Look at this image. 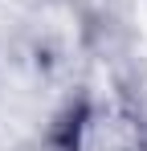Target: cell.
<instances>
[{"instance_id": "6da1fadb", "label": "cell", "mask_w": 147, "mask_h": 151, "mask_svg": "<svg viewBox=\"0 0 147 151\" xmlns=\"http://www.w3.org/2000/svg\"><path fill=\"white\" fill-rule=\"evenodd\" d=\"M78 151H139V139H135L131 119L115 110H98L78 131Z\"/></svg>"}]
</instances>
